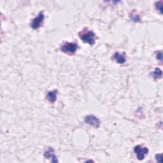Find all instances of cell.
<instances>
[{"label": "cell", "mask_w": 163, "mask_h": 163, "mask_svg": "<svg viewBox=\"0 0 163 163\" xmlns=\"http://www.w3.org/2000/svg\"><path fill=\"white\" fill-rule=\"evenodd\" d=\"M80 38L83 41L84 43H87L91 45L95 43V38L96 35L93 31H82L78 34Z\"/></svg>", "instance_id": "1"}, {"label": "cell", "mask_w": 163, "mask_h": 163, "mask_svg": "<svg viewBox=\"0 0 163 163\" xmlns=\"http://www.w3.org/2000/svg\"><path fill=\"white\" fill-rule=\"evenodd\" d=\"M78 45L76 43H66L61 47V50L68 54H74L78 49Z\"/></svg>", "instance_id": "2"}, {"label": "cell", "mask_w": 163, "mask_h": 163, "mask_svg": "<svg viewBox=\"0 0 163 163\" xmlns=\"http://www.w3.org/2000/svg\"><path fill=\"white\" fill-rule=\"evenodd\" d=\"M134 152L136 155H137V159L140 161H141L144 159L145 155L148 154V150L146 147H143L141 145H137L134 147Z\"/></svg>", "instance_id": "3"}, {"label": "cell", "mask_w": 163, "mask_h": 163, "mask_svg": "<svg viewBox=\"0 0 163 163\" xmlns=\"http://www.w3.org/2000/svg\"><path fill=\"white\" fill-rule=\"evenodd\" d=\"M44 18H45V16L43 14V12H40L38 16L33 20V21L31 24V28L33 29H37L39 28H40L43 24Z\"/></svg>", "instance_id": "4"}, {"label": "cell", "mask_w": 163, "mask_h": 163, "mask_svg": "<svg viewBox=\"0 0 163 163\" xmlns=\"http://www.w3.org/2000/svg\"><path fill=\"white\" fill-rule=\"evenodd\" d=\"M84 121L85 123L89 124L94 127L98 128L100 126L99 120L93 115H89L86 116L84 119Z\"/></svg>", "instance_id": "5"}, {"label": "cell", "mask_w": 163, "mask_h": 163, "mask_svg": "<svg viewBox=\"0 0 163 163\" xmlns=\"http://www.w3.org/2000/svg\"><path fill=\"white\" fill-rule=\"evenodd\" d=\"M44 157L45 158H47V159L52 158L53 162H58V161L57 159V157L56 156L55 154H54V148L52 147H50L49 148V150L44 153Z\"/></svg>", "instance_id": "6"}, {"label": "cell", "mask_w": 163, "mask_h": 163, "mask_svg": "<svg viewBox=\"0 0 163 163\" xmlns=\"http://www.w3.org/2000/svg\"><path fill=\"white\" fill-rule=\"evenodd\" d=\"M112 59L119 64H124L126 61L124 54H120L119 52H115L112 56Z\"/></svg>", "instance_id": "7"}, {"label": "cell", "mask_w": 163, "mask_h": 163, "mask_svg": "<svg viewBox=\"0 0 163 163\" xmlns=\"http://www.w3.org/2000/svg\"><path fill=\"white\" fill-rule=\"evenodd\" d=\"M57 93L58 92L57 90H54L52 91L49 92L47 95V99L48 100L50 103H55L56 101L57 100Z\"/></svg>", "instance_id": "8"}, {"label": "cell", "mask_w": 163, "mask_h": 163, "mask_svg": "<svg viewBox=\"0 0 163 163\" xmlns=\"http://www.w3.org/2000/svg\"><path fill=\"white\" fill-rule=\"evenodd\" d=\"M151 76L155 78V79H159V78H162V72L161 71V69L159 68H155V70H154V71H153L151 74Z\"/></svg>", "instance_id": "9"}, {"label": "cell", "mask_w": 163, "mask_h": 163, "mask_svg": "<svg viewBox=\"0 0 163 163\" xmlns=\"http://www.w3.org/2000/svg\"><path fill=\"white\" fill-rule=\"evenodd\" d=\"M130 19L131 20H132L134 22H139L140 21V17L138 14H137V13H136L135 12H132L130 15Z\"/></svg>", "instance_id": "10"}, {"label": "cell", "mask_w": 163, "mask_h": 163, "mask_svg": "<svg viewBox=\"0 0 163 163\" xmlns=\"http://www.w3.org/2000/svg\"><path fill=\"white\" fill-rule=\"evenodd\" d=\"M162 5H163V2L162 1H159L155 3V7L161 13H162Z\"/></svg>", "instance_id": "11"}, {"label": "cell", "mask_w": 163, "mask_h": 163, "mask_svg": "<svg viewBox=\"0 0 163 163\" xmlns=\"http://www.w3.org/2000/svg\"><path fill=\"white\" fill-rule=\"evenodd\" d=\"M155 159L157 160L158 162L162 163V155L161 154H158L155 155Z\"/></svg>", "instance_id": "12"}, {"label": "cell", "mask_w": 163, "mask_h": 163, "mask_svg": "<svg viewBox=\"0 0 163 163\" xmlns=\"http://www.w3.org/2000/svg\"><path fill=\"white\" fill-rule=\"evenodd\" d=\"M162 57H163V55H162V53L161 51H159L157 53V59L158 60H160L161 61H162Z\"/></svg>", "instance_id": "13"}]
</instances>
